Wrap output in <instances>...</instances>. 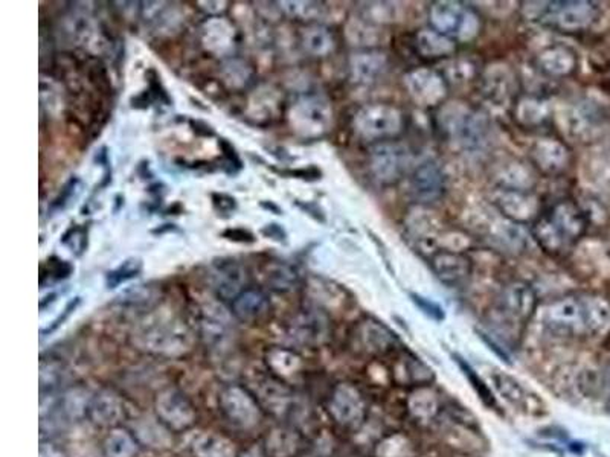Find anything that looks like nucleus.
<instances>
[{
    "label": "nucleus",
    "instance_id": "34",
    "mask_svg": "<svg viewBox=\"0 0 610 457\" xmlns=\"http://www.w3.org/2000/svg\"><path fill=\"white\" fill-rule=\"evenodd\" d=\"M495 382L508 401L518 404V406H522V403L527 401V393H525L524 389L520 388L518 382H514L513 378L507 377V375H496Z\"/></svg>",
    "mask_w": 610,
    "mask_h": 457
},
{
    "label": "nucleus",
    "instance_id": "28",
    "mask_svg": "<svg viewBox=\"0 0 610 457\" xmlns=\"http://www.w3.org/2000/svg\"><path fill=\"white\" fill-rule=\"evenodd\" d=\"M223 80L231 89H248L254 84L255 72L250 66L240 59H229L223 63Z\"/></svg>",
    "mask_w": 610,
    "mask_h": 457
},
{
    "label": "nucleus",
    "instance_id": "14",
    "mask_svg": "<svg viewBox=\"0 0 610 457\" xmlns=\"http://www.w3.org/2000/svg\"><path fill=\"white\" fill-rule=\"evenodd\" d=\"M202 44L217 57L233 54L237 48V29L227 19L212 17L200 28Z\"/></svg>",
    "mask_w": 610,
    "mask_h": 457
},
{
    "label": "nucleus",
    "instance_id": "9",
    "mask_svg": "<svg viewBox=\"0 0 610 457\" xmlns=\"http://www.w3.org/2000/svg\"><path fill=\"white\" fill-rule=\"evenodd\" d=\"M154 409L157 418L162 422L168 430L180 431L189 430L197 420V412L188 397L178 389H165L157 393L154 399Z\"/></svg>",
    "mask_w": 610,
    "mask_h": 457
},
{
    "label": "nucleus",
    "instance_id": "5",
    "mask_svg": "<svg viewBox=\"0 0 610 457\" xmlns=\"http://www.w3.org/2000/svg\"><path fill=\"white\" fill-rule=\"evenodd\" d=\"M354 127L363 139L380 144L399 135L403 127V114L386 104H373L357 112Z\"/></svg>",
    "mask_w": 610,
    "mask_h": 457
},
{
    "label": "nucleus",
    "instance_id": "46",
    "mask_svg": "<svg viewBox=\"0 0 610 457\" xmlns=\"http://www.w3.org/2000/svg\"><path fill=\"white\" fill-rule=\"evenodd\" d=\"M606 390H607V397L610 399V366L609 369L606 371Z\"/></svg>",
    "mask_w": 610,
    "mask_h": 457
},
{
    "label": "nucleus",
    "instance_id": "27",
    "mask_svg": "<svg viewBox=\"0 0 610 457\" xmlns=\"http://www.w3.org/2000/svg\"><path fill=\"white\" fill-rule=\"evenodd\" d=\"M104 453L107 457H136L138 442L129 431L115 427L104 439Z\"/></svg>",
    "mask_w": 610,
    "mask_h": 457
},
{
    "label": "nucleus",
    "instance_id": "1",
    "mask_svg": "<svg viewBox=\"0 0 610 457\" xmlns=\"http://www.w3.org/2000/svg\"><path fill=\"white\" fill-rule=\"evenodd\" d=\"M588 221L573 200H560L535 217L531 233L546 253L559 256L583 237Z\"/></svg>",
    "mask_w": 610,
    "mask_h": 457
},
{
    "label": "nucleus",
    "instance_id": "45",
    "mask_svg": "<svg viewBox=\"0 0 610 457\" xmlns=\"http://www.w3.org/2000/svg\"><path fill=\"white\" fill-rule=\"evenodd\" d=\"M40 457H65L61 454L59 450H57L55 446L52 445H42L40 448Z\"/></svg>",
    "mask_w": 610,
    "mask_h": 457
},
{
    "label": "nucleus",
    "instance_id": "44",
    "mask_svg": "<svg viewBox=\"0 0 610 457\" xmlns=\"http://www.w3.org/2000/svg\"><path fill=\"white\" fill-rule=\"evenodd\" d=\"M223 237L231 240V241L237 242H254L255 238L250 232L243 231V229H229V231L223 233Z\"/></svg>",
    "mask_w": 610,
    "mask_h": 457
},
{
    "label": "nucleus",
    "instance_id": "22",
    "mask_svg": "<svg viewBox=\"0 0 610 457\" xmlns=\"http://www.w3.org/2000/svg\"><path fill=\"white\" fill-rule=\"evenodd\" d=\"M408 410L416 420H432L440 412V397L433 389L418 386L408 399Z\"/></svg>",
    "mask_w": 610,
    "mask_h": 457
},
{
    "label": "nucleus",
    "instance_id": "21",
    "mask_svg": "<svg viewBox=\"0 0 610 457\" xmlns=\"http://www.w3.org/2000/svg\"><path fill=\"white\" fill-rule=\"evenodd\" d=\"M327 320L316 312H303L292 323V333L304 343H321L327 335Z\"/></svg>",
    "mask_w": 610,
    "mask_h": 457
},
{
    "label": "nucleus",
    "instance_id": "47",
    "mask_svg": "<svg viewBox=\"0 0 610 457\" xmlns=\"http://www.w3.org/2000/svg\"><path fill=\"white\" fill-rule=\"evenodd\" d=\"M246 457H261V456H259V453H250V454H249V456H246Z\"/></svg>",
    "mask_w": 610,
    "mask_h": 457
},
{
    "label": "nucleus",
    "instance_id": "19",
    "mask_svg": "<svg viewBox=\"0 0 610 457\" xmlns=\"http://www.w3.org/2000/svg\"><path fill=\"white\" fill-rule=\"evenodd\" d=\"M582 302L586 333L597 337L610 334V302L599 296L582 297Z\"/></svg>",
    "mask_w": 610,
    "mask_h": 457
},
{
    "label": "nucleus",
    "instance_id": "25",
    "mask_svg": "<svg viewBox=\"0 0 610 457\" xmlns=\"http://www.w3.org/2000/svg\"><path fill=\"white\" fill-rule=\"evenodd\" d=\"M416 49L427 59H441L455 52V42L431 29L416 35Z\"/></svg>",
    "mask_w": 610,
    "mask_h": 457
},
{
    "label": "nucleus",
    "instance_id": "39",
    "mask_svg": "<svg viewBox=\"0 0 610 457\" xmlns=\"http://www.w3.org/2000/svg\"><path fill=\"white\" fill-rule=\"evenodd\" d=\"M72 265L66 261H61V259L52 258L48 261V274H42V280L44 276H48L51 280H63L66 278H69L72 273Z\"/></svg>",
    "mask_w": 610,
    "mask_h": 457
},
{
    "label": "nucleus",
    "instance_id": "37",
    "mask_svg": "<svg viewBox=\"0 0 610 457\" xmlns=\"http://www.w3.org/2000/svg\"><path fill=\"white\" fill-rule=\"evenodd\" d=\"M280 5L289 16L297 19H313L319 12V4L313 2H281Z\"/></svg>",
    "mask_w": 610,
    "mask_h": 457
},
{
    "label": "nucleus",
    "instance_id": "18",
    "mask_svg": "<svg viewBox=\"0 0 610 457\" xmlns=\"http://www.w3.org/2000/svg\"><path fill=\"white\" fill-rule=\"evenodd\" d=\"M212 282L217 295L223 299L233 301L242 291L246 290L243 287L246 282L244 270L234 261L218 264L212 273Z\"/></svg>",
    "mask_w": 610,
    "mask_h": 457
},
{
    "label": "nucleus",
    "instance_id": "13",
    "mask_svg": "<svg viewBox=\"0 0 610 457\" xmlns=\"http://www.w3.org/2000/svg\"><path fill=\"white\" fill-rule=\"evenodd\" d=\"M411 193L416 203L423 205H431L443 197V171L435 162H423L412 172Z\"/></svg>",
    "mask_w": 610,
    "mask_h": 457
},
{
    "label": "nucleus",
    "instance_id": "8",
    "mask_svg": "<svg viewBox=\"0 0 610 457\" xmlns=\"http://www.w3.org/2000/svg\"><path fill=\"white\" fill-rule=\"evenodd\" d=\"M329 416L344 429H359L367 418V401L350 382L337 384L329 401Z\"/></svg>",
    "mask_w": 610,
    "mask_h": 457
},
{
    "label": "nucleus",
    "instance_id": "10",
    "mask_svg": "<svg viewBox=\"0 0 610 457\" xmlns=\"http://www.w3.org/2000/svg\"><path fill=\"white\" fill-rule=\"evenodd\" d=\"M595 8L589 2H552L542 12L540 20L563 31H580L594 20Z\"/></svg>",
    "mask_w": 610,
    "mask_h": 457
},
{
    "label": "nucleus",
    "instance_id": "40",
    "mask_svg": "<svg viewBox=\"0 0 610 457\" xmlns=\"http://www.w3.org/2000/svg\"><path fill=\"white\" fill-rule=\"evenodd\" d=\"M412 301L416 302L418 307L422 308L423 312H426L429 318L435 319V320H443L444 311L443 308L440 307L435 302L429 301L426 297L420 296V295H411Z\"/></svg>",
    "mask_w": 610,
    "mask_h": 457
},
{
    "label": "nucleus",
    "instance_id": "30",
    "mask_svg": "<svg viewBox=\"0 0 610 457\" xmlns=\"http://www.w3.org/2000/svg\"><path fill=\"white\" fill-rule=\"evenodd\" d=\"M292 393L280 382H267L259 390V401L273 410L275 414H284L290 407Z\"/></svg>",
    "mask_w": 610,
    "mask_h": 457
},
{
    "label": "nucleus",
    "instance_id": "31",
    "mask_svg": "<svg viewBox=\"0 0 610 457\" xmlns=\"http://www.w3.org/2000/svg\"><path fill=\"white\" fill-rule=\"evenodd\" d=\"M267 280H269L272 288H275L278 291H289L297 286L299 273L292 265H289L286 263H278L270 267Z\"/></svg>",
    "mask_w": 610,
    "mask_h": 457
},
{
    "label": "nucleus",
    "instance_id": "4",
    "mask_svg": "<svg viewBox=\"0 0 610 457\" xmlns=\"http://www.w3.org/2000/svg\"><path fill=\"white\" fill-rule=\"evenodd\" d=\"M429 22L433 31L443 34L450 40L475 37L478 33V17L470 8L458 2H438L429 10Z\"/></svg>",
    "mask_w": 610,
    "mask_h": 457
},
{
    "label": "nucleus",
    "instance_id": "24",
    "mask_svg": "<svg viewBox=\"0 0 610 457\" xmlns=\"http://www.w3.org/2000/svg\"><path fill=\"white\" fill-rule=\"evenodd\" d=\"M386 63H384V57L376 54V52H363V54H356L352 59L353 76L357 83H374L377 81L378 76L384 74Z\"/></svg>",
    "mask_w": 610,
    "mask_h": 457
},
{
    "label": "nucleus",
    "instance_id": "20",
    "mask_svg": "<svg viewBox=\"0 0 610 457\" xmlns=\"http://www.w3.org/2000/svg\"><path fill=\"white\" fill-rule=\"evenodd\" d=\"M357 339L362 344L363 350L371 354H384L391 348H394L395 344L394 334L377 322L363 323L359 328Z\"/></svg>",
    "mask_w": 610,
    "mask_h": 457
},
{
    "label": "nucleus",
    "instance_id": "2",
    "mask_svg": "<svg viewBox=\"0 0 610 457\" xmlns=\"http://www.w3.org/2000/svg\"><path fill=\"white\" fill-rule=\"evenodd\" d=\"M136 343L142 350L163 357H178L191 348V333L182 320L174 316H152L139 325Z\"/></svg>",
    "mask_w": 610,
    "mask_h": 457
},
{
    "label": "nucleus",
    "instance_id": "33",
    "mask_svg": "<svg viewBox=\"0 0 610 457\" xmlns=\"http://www.w3.org/2000/svg\"><path fill=\"white\" fill-rule=\"evenodd\" d=\"M142 267H144L142 259H125L124 263L121 264L119 267L112 270V272H108L107 278H106L107 288H116V287L124 284L127 280H135V278L141 274Z\"/></svg>",
    "mask_w": 610,
    "mask_h": 457
},
{
    "label": "nucleus",
    "instance_id": "36",
    "mask_svg": "<svg viewBox=\"0 0 610 457\" xmlns=\"http://www.w3.org/2000/svg\"><path fill=\"white\" fill-rule=\"evenodd\" d=\"M456 361H458V365L461 366V369L464 371L465 377L469 378L470 382H473V388L476 389V392L479 393V397H481L482 401H484L487 406L495 407V406H496V401H495V398H493L492 392H490L486 384L482 382L481 378H478L475 371H473V369H471V367H470L465 361H463V359H459L458 355H456Z\"/></svg>",
    "mask_w": 610,
    "mask_h": 457
},
{
    "label": "nucleus",
    "instance_id": "12",
    "mask_svg": "<svg viewBox=\"0 0 610 457\" xmlns=\"http://www.w3.org/2000/svg\"><path fill=\"white\" fill-rule=\"evenodd\" d=\"M546 323L554 333L582 335L586 333L582 297L557 299L546 308Z\"/></svg>",
    "mask_w": 610,
    "mask_h": 457
},
{
    "label": "nucleus",
    "instance_id": "43",
    "mask_svg": "<svg viewBox=\"0 0 610 457\" xmlns=\"http://www.w3.org/2000/svg\"><path fill=\"white\" fill-rule=\"evenodd\" d=\"M261 233H263L265 238L273 240V241H286V231H284L280 225H276V223H270V225H267V226L263 227Z\"/></svg>",
    "mask_w": 610,
    "mask_h": 457
},
{
    "label": "nucleus",
    "instance_id": "42",
    "mask_svg": "<svg viewBox=\"0 0 610 457\" xmlns=\"http://www.w3.org/2000/svg\"><path fill=\"white\" fill-rule=\"evenodd\" d=\"M212 200H214V206L220 212H233L235 208H237V203H235V199L229 197L226 194H214L212 195Z\"/></svg>",
    "mask_w": 610,
    "mask_h": 457
},
{
    "label": "nucleus",
    "instance_id": "23",
    "mask_svg": "<svg viewBox=\"0 0 610 457\" xmlns=\"http://www.w3.org/2000/svg\"><path fill=\"white\" fill-rule=\"evenodd\" d=\"M195 457H234L235 450L226 437L216 433H202L194 437L191 445Z\"/></svg>",
    "mask_w": 610,
    "mask_h": 457
},
{
    "label": "nucleus",
    "instance_id": "38",
    "mask_svg": "<svg viewBox=\"0 0 610 457\" xmlns=\"http://www.w3.org/2000/svg\"><path fill=\"white\" fill-rule=\"evenodd\" d=\"M61 241H63V244H66L67 248H71L72 252H75L76 255H82L87 244L86 229L78 226L72 227L71 231L66 233Z\"/></svg>",
    "mask_w": 610,
    "mask_h": 457
},
{
    "label": "nucleus",
    "instance_id": "7",
    "mask_svg": "<svg viewBox=\"0 0 610 457\" xmlns=\"http://www.w3.org/2000/svg\"><path fill=\"white\" fill-rule=\"evenodd\" d=\"M289 119L297 133L304 138H316L329 129L331 110L322 98L307 95L295 101Z\"/></svg>",
    "mask_w": 610,
    "mask_h": 457
},
{
    "label": "nucleus",
    "instance_id": "32",
    "mask_svg": "<svg viewBox=\"0 0 610 457\" xmlns=\"http://www.w3.org/2000/svg\"><path fill=\"white\" fill-rule=\"evenodd\" d=\"M297 437L292 435V431L280 430L272 431V435L267 437V453L275 457L292 456L297 452Z\"/></svg>",
    "mask_w": 610,
    "mask_h": 457
},
{
    "label": "nucleus",
    "instance_id": "26",
    "mask_svg": "<svg viewBox=\"0 0 610 457\" xmlns=\"http://www.w3.org/2000/svg\"><path fill=\"white\" fill-rule=\"evenodd\" d=\"M301 42L308 54L324 57L335 49V37L329 29L321 25L307 27L301 33Z\"/></svg>",
    "mask_w": 610,
    "mask_h": 457
},
{
    "label": "nucleus",
    "instance_id": "16",
    "mask_svg": "<svg viewBox=\"0 0 610 457\" xmlns=\"http://www.w3.org/2000/svg\"><path fill=\"white\" fill-rule=\"evenodd\" d=\"M124 404L112 392H99L89 399L86 416L93 424L112 427L124 420Z\"/></svg>",
    "mask_w": 610,
    "mask_h": 457
},
{
    "label": "nucleus",
    "instance_id": "17",
    "mask_svg": "<svg viewBox=\"0 0 610 457\" xmlns=\"http://www.w3.org/2000/svg\"><path fill=\"white\" fill-rule=\"evenodd\" d=\"M269 308V297L257 288H246L231 303L234 316L242 322H255L265 318Z\"/></svg>",
    "mask_w": 610,
    "mask_h": 457
},
{
    "label": "nucleus",
    "instance_id": "35",
    "mask_svg": "<svg viewBox=\"0 0 610 457\" xmlns=\"http://www.w3.org/2000/svg\"><path fill=\"white\" fill-rule=\"evenodd\" d=\"M83 183L80 178H72L71 182L66 185L65 188L61 189L59 197L54 200L52 203V209L63 210L71 205L74 200L78 199V195L82 194Z\"/></svg>",
    "mask_w": 610,
    "mask_h": 457
},
{
    "label": "nucleus",
    "instance_id": "6",
    "mask_svg": "<svg viewBox=\"0 0 610 457\" xmlns=\"http://www.w3.org/2000/svg\"><path fill=\"white\" fill-rule=\"evenodd\" d=\"M218 406L223 416L238 429L250 430L261 421V406L258 399L237 384H231L223 389L218 395Z\"/></svg>",
    "mask_w": 610,
    "mask_h": 457
},
{
    "label": "nucleus",
    "instance_id": "29",
    "mask_svg": "<svg viewBox=\"0 0 610 457\" xmlns=\"http://www.w3.org/2000/svg\"><path fill=\"white\" fill-rule=\"evenodd\" d=\"M267 365L280 380H287L301 371V359L292 351L272 350L267 354Z\"/></svg>",
    "mask_w": 610,
    "mask_h": 457
},
{
    "label": "nucleus",
    "instance_id": "41",
    "mask_svg": "<svg viewBox=\"0 0 610 457\" xmlns=\"http://www.w3.org/2000/svg\"><path fill=\"white\" fill-rule=\"evenodd\" d=\"M78 303H80V297H75L74 301L69 302V303H67V307L65 308L63 314H59V319H55L54 322H52V325H51L48 329H42V335H46L48 333H52V331H55V329L59 328V325H63V322H65L66 319L69 318L72 312L75 311V308L78 307Z\"/></svg>",
    "mask_w": 610,
    "mask_h": 457
},
{
    "label": "nucleus",
    "instance_id": "3",
    "mask_svg": "<svg viewBox=\"0 0 610 457\" xmlns=\"http://www.w3.org/2000/svg\"><path fill=\"white\" fill-rule=\"evenodd\" d=\"M537 308V296L527 282L508 284L497 297L495 320L505 329L522 328L533 318Z\"/></svg>",
    "mask_w": 610,
    "mask_h": 457
},
{
    "label": "nucleus",
    "instance_id": "11",
    "mask_svg": "<svg viewBox=\"0 0 610 457\" xmlns=\"http://www.w3.org/2000/svg\"><path fill=\"white\" fill-rule=\"evenodd\" d=\"M369 165L374 177L377 178L378 182L392 185L403 177L409 165V154L403 146L386 140L374 146Z\"/></svg>",
    "mask_w": 610,
    "mask_h": 457
},
{
    "label": "nucleus",
    "instance_id": "15",
    "mask_svg": "<svg viewBox=\"0 0 610 457\" xmlns=\"http://www.w3.org/2000/svg\"><path fill=\"white\" fill-rule=\"evenodd\" d=\"M429 264L438 280L446 286H456L471 273V261L463 253L438 250L431 256Z\"/></svg>",
    "mask_w": 610,
    "mask_h": 457
}]
</instances>
